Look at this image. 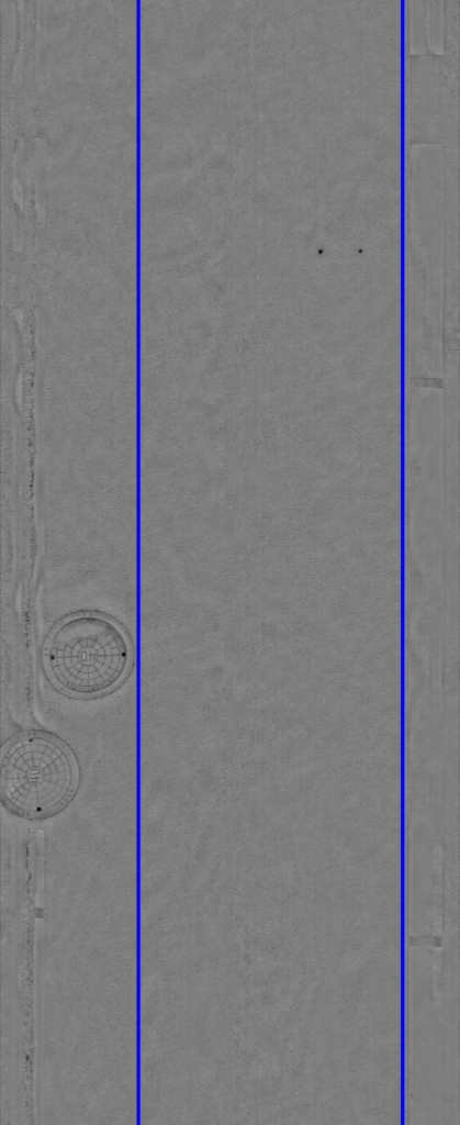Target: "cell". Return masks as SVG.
I'll return each mask as SVG.
<instances>
[{
  "instance_id": "1",
  "label": "cell",
  "mask_w": 460,
  "mask_h": 1125,
  "mask_svg": "<svg viewBox=\"0 0 460 1125\" xmlns=\"http://www.w3.org/2000/svg\"><path fill=\"white\" fill-rule=\"evenodd\" d=\"M80 764L71 746L40 728L20 731L1 745V804L12 814L43 820L75 798Z\"/></svg>"
},
{
  "instance_id": "2",
  "label": "cell",
  "mask_w": 460,
  "mask_h": 1125,
  "mask_svg": "<svg viewBox=\"0 0 460 1125\" xmlns=\"http://www.w3.org/2000/svg\"><path fill=\"white\" fill-rule=\"evenodd\" d=\"M132 647L111 619L82 613L60 622L44 650L47 675L63 693L93 699L114 690L126 677Z\"/></svg>"
}]
</instances>
